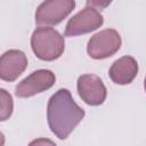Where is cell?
Segmentation results:
<instances>
[{
	"instance_id": "obj_1",
	"label": "cell",
	"mask_w": 146,
	"mask_h": 146,
	"mask_svg": "<svg viewBox=\"0 0 146 146\" xmlns=\"http://www.w3.org/2000/svg\"><path fill=\"white\" fill-rule=\"evenodd\" d=\"M86 112L73 99L68 89L57 90L47 105V120L51 132L60 140L66 139L83 120Z\"/></svg>"
},
{
	"instance_id": "obj_2",
	"label": "cell",
	"mask_w": 146,
	"mask_h": 146,
	"mask_svg": "<svg viewBox=\"0 0 146 146\" xmlns=\"http://www.w3.org/2000/svg\"><path fill=\"white\" fill-rule=\"evenodd\" d=\"M31 48L39 59L51 62L63 55L65 40L57 30L49 26H39L32 33Z\"/></svg>"
},
{
	"instance_id": "obj_3",
	"label": "cell",
	"mask_w": 146,
	"mask_h": 146,
	"mask_svg": "<svg viewBox=\"0 0 146 146\" xmlns=\"http://www.w3.org/2000/svg\"><path fill=\"white\" fill-rule=\"evenodd\" d=\"M121 35L114 29H105L94 34L87 44V52L94 59L112 57L121 48Z\"/></svg>"
},
{
	"instance_id": "obj_4",
	"label": "cell",
	"mask_w": 146,
	"mask_h": 146,
	"mask_svg": "<svg viewBox=\"0 0 146 146\" xmlns=\"http://www.w3.org/2000/svg\"><path fill=\"white\" fill-rule=\"evenodd\" d=\"M75 8V0H44L35 11L38 25L52 26L63 22Z\"/></svg>"
},
{
	"instance_id": "obj_5",
	"label": "cell",
	"mask_w": 146,
	"mask_h": 146,
	"mask_svg": "<svg viewBox=\"0 0 146 146\" xmlns=\"http://www.w3.org/2000/svg\"><path fill=\"white\" fill-rule=\"evenodd\" d=\"M104 23V17L94 7L87 6L73 17H71L65 27V36H78L90 33L99 29Z\"/></svg>"
},
{
	"instance_id": "obj_6",
	"label": "cell",
	"mask_w": 146,
	"mask_h": 146,
	"mask_svg": "<svg viewBox=\"0 0 146 146\" xmlns=\"http://www.w3.org/2000/svg\"><path fill=\"white\" fill-rule=\"evenodd\" d=\"M56 82V76L50 70H36L23 79L15 88L19 98H29L50 89Z\"/></svg>"
},
{
	"instance_id": "obj_7",
	"label": "cell",
	"mask_w": 146,
	"mask_h": 146,
	"mask_svg": "<svg viewBox=\"0 0 146 146\" xmlns=\"http://www.w3.org/2000/svg\"><path fill=\"white\" fill-rule=\"evenodd\" d=\"M78 94L80 98L90 106L102 105L107 96V90L98 75L83 74L80 75L76 82Z\"/></svg>"
},
{
	"instance_id": "obj_8",
	"label": "cell",
	"mask_w": 146,
	"mask_h": 146,
	"mask_svg": "<svg viewBox=\"0 0 146 146\" xmlns=\"http://www.w3.org/2000/svg\"><path fill=\"white\" fill-rule=\"evenodd\" d=\"M27 67L26 55L18 49L7 50L0 58V78L3 81H15Z\"/></svg>"
},
{
	"instance_id": "obj_9",
	"label": "cell",
	"mask_w": 146,
	"mask_h": 146,
	"mask_svg": "<svg viewBox=\"0 0 146 146\" xmlns=\"http://www.w3.org/2000/svg\"><path fill=\"white\" fill-rule=\"evenodd\" d=\"M138 74V63L131 56H123L116 59L108 70L110 79L116 84H129Z\"/></svg>"
},
{
	"instance_id": "obj_10",
	"label": "cell",
	"mask_w": 146,
	"mask_h": 146,
	"mask_svg": "<svg viewBox=\"0 0 146 146\" xmlns=\"http://www.w3.org/2000/svg\"><path fill=\"white\" fill-rule=\"evenodd\" d=\"M0 121H6L10 117L14 110L13 98L5 89H0Z\"/></svg>"
},
{
	"instance_id": "obj_11",
	"label": "cell",
	"mask_w": 146,
	"mask_h": 146,
	"mask_svg": "<svg viewBox=\"0 0 146 146\" xmlns=\"http://www.w3.org/2000/svg\"><path fill=\"white\" fill-rule=\"evenodd\" d=\"M113 0H86L87 6L94 7V8H98V9H105L107 8Z\"/></svg>"
},
{
	"instance_id": "obj_12",
	"label": "cell",
	"mask_w": 146,
	"mask_h": 146,
	"mask_svg": "<svg viewBox=\"0 0 146 146\" xmlns=\"http://www.w3.org/2000/svg\"><path fill=\"white\" fill-rule=\"evenodd\" d=\"M144 88H145V91H146V76H145V81H144Z\"/></svg>"
}]
</instances>
